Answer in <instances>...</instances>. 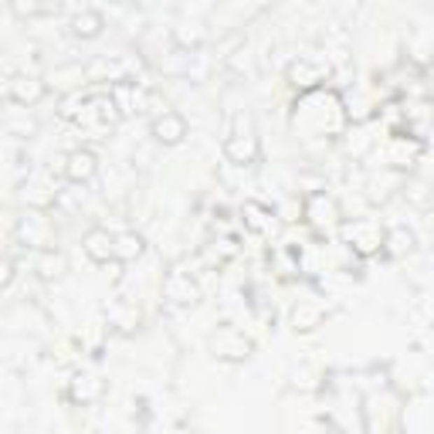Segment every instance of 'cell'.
Returning <instances> with one entry per match:
<instances>
[{"label": "cell", "mask_w": 434, "mask_h": 434, "mask_svg": "<svg viewBox=\"0 0 434 434\" xmlns=\"http://www.w3.org/2000/svg\"><path fill=\"white\" fill-rule=\"evenodd\" d=\"M108 241H112V238H108V234H102V231L88 234V255H92V258H99V261H106L112 251H106L102 244H108Z\"/></svg>", "instance_id": "cell-3"}, {"label": "cell", "mask_w": 434, "mask_h": 434, "mask_svg": "<svg viewBox=\"0 0 434 434\" xmlns=\"http://www.w3.org/2000/svg\"><path fill=\"white\" fill-rule=\"evenodd\" d=\"M156 136L167 139V143H176V139L183 136V119H180V115H167V119H160V122H156Z\"/></svg>", "instance_id": "cell-2"}, {"label": "cell", "mask_w": 434, "mask_h": 434, "mask_svg": "<svg viewBox=\"0 0 434 434\" xmlns=\"http://www.w3.org/2000/svg\"><path fill=\"white\" fill-rule=\"evenodd\" d=\"M92 170H95L92 153H71L68 156V176L71 180H85V176H92Z\"/></svg>", "instance_id": "cell-1"}]
</instances>
